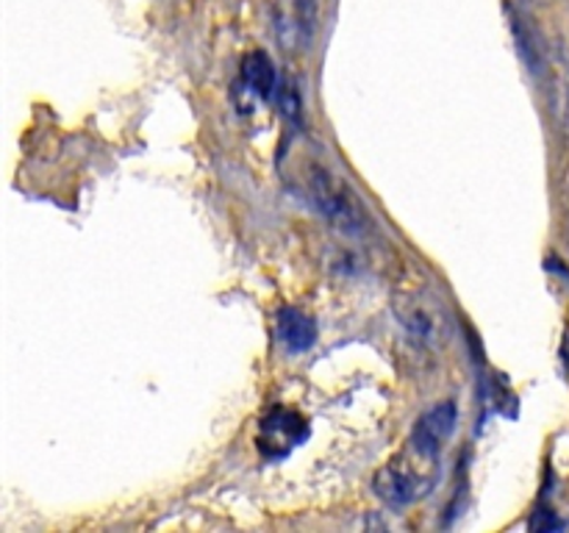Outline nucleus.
Returning a JSON list of instances; mask_svg holds the SVG:
<instances>
[{"label": "nucleus", "instance_id": "f257e3e1", "mask_svg": "<svg viewBox=\"0 0 569 533\" xmlns=\"http://www.w3.org/2000/svg\"><path fill=\"white\" fill-rule=\"evenodd\" d=\"M456 422L459 409L453 400H445L420 416L403 447L376 475V494L383 503L406 509L433 492L442 477V453L456 433Z\"/></svg>", "mask_w": 569, "mask_h": 533}, {"label": "nucleus", "instance_id": "f03ea898", "mask_svg": "<svg viewBox=\"0 0 569 533\" xmlns=\"http://www.w3.org/2000/svg\"><path fill=\"white\" fill-rule=\"evenodd\" d=\"M306 183H309V194L315 198V205L331 222V228L356 239L367 237L372 231V217L367 211L365 200L339 172L320 164V161H311Z\"/></svg>", "mask_w": 569, "mask_h": 533}, {"label": "nucleus", "instance_id": "7ed1b4c3", "mask_svg": "<svg viewBox=\"0 0 569 533\" xmlns=\"http://www.w3.org/2000/svg\"><path fill=\"white\" fill-rule=\"evenodd\" d=\"M309 433L311 428L303 414H298L295 409L276 405V409L267 411L259 425V450L267 459L278 461L292 453L298 444H303L309 439Z\"/></svg>", "mask_w": 569, "mask_h": 533}, {"label": "nucleus", "instance_id": "20e7f679", "mask_svg": "<svg viewBox=\"0 0 569 533\" xmlns=\"http://www.w3.org/2000/svg\"><path fill=\"white\" fill-rule=\"evenodd\" d=\"M276 37L289 53H303L315 42L317 3L315 0H276L272 9Z\"/></svg>", "mask_w": 569, "mask_h": 533}, {"label": "nucleus", "instance_id": "39448f33", "mask_svg": "<svg viewBox=\"0 0 569 533\" xmlns=\"http://www.w3.org/2000/svg\"><path fill=\"white\" fill-rule=\"evenodd\" d=\"M242 89L259 100H272L278 94V72L272 67V59L264 50H250L242 59Z\"/></svg>", "mask_w": 569, "mask_h": 533}, {"label": "nucleus", "instance_id": "423d86ee", "mask_svg": "<svg viewBox=\"0 0 569 533\" xmlns=\"http://www.w3.org/2000/svg\"><path fill=\"white\" fill-rule=\"evenodd\" d=\"M278 333H281L283 344L292 353H303V350H309L317 342V322L306 311L289 305V309H281V314H278Z\"/></svg>", "mask_w": 569, "mask_h": 533}, {"label": "nucleus", "instance_id": "0eeeda50", "mask_svg": "<svg viewBox=\"0 0 569 533\" xmlns=\"http://www.w3.org/2000/svg\"><path fill=\"white\" fill-rule=\"evenodd\" d=\"M398 316L417 339H422V342H431V339L439 336V320L426 309V305L417 303V300L403 305V311H398Z\"/></svg>", "mask_w": 569, "mask_h": 533}]
</instances>
